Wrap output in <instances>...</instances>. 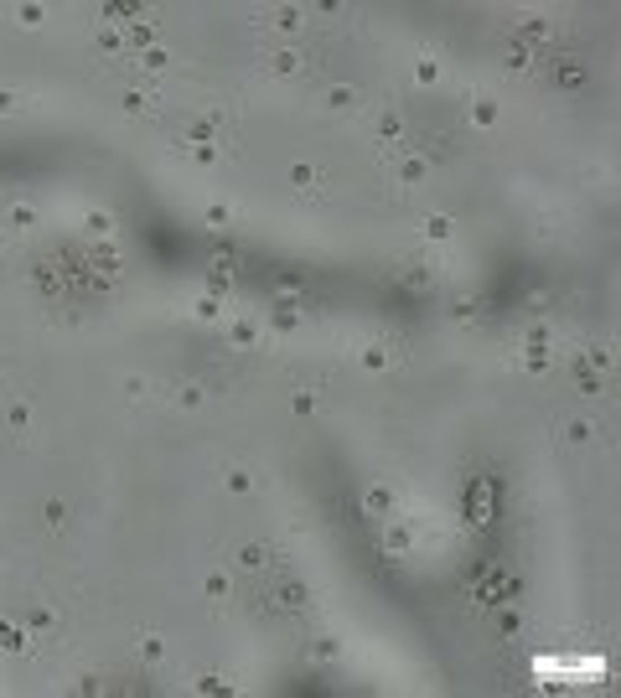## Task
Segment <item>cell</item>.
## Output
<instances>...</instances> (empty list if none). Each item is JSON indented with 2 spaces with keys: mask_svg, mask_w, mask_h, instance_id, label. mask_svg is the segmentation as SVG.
Masks as SVG:
<instances>
[{
  "mask_svg": "<svg viewBox=\"0 0 621 698\" xmlns=\"http://www.w3.org/2000/svg\"><path fill=\"white\" fill-rule=\"evenodd\" d=\"M378 543H383V554L389 559H410L414 554V543H419V533H414V523L410 517H383V533H378Z\"/></svg>",
  "mask_w": 621,
  "mask_h": 698,
  "instance_id": "1",
  "label": "cell"
},
{
  "mask_svg": "<svg viewBox=\"0 0 621 698\" xmlns=\"http://www.w3.org/2000/svg\"><path fill=\"white\" fill-rule=\"evenodd\" d=\"M523 372H549L554 368V352H549V331H528L523 336V357H518Z\"/></svg>",
  "mask_w": 621,
  "mask_h": 698,
  "instance_id": "2",
  "label": "cell"
},
{
  "mask_svg": "<svg viewBox=\"0 0 621 698\" xmlns=\"http://www.w3.org/2000/svg\"><path fill=\"white\" fill-rule=\"evenodd\" d=\"M166 404H171V409H186V414L207 409V383H197V378H186V383H171V389H166Z\"/></svg>",
  "mask_w": 621,
  "mask_h": 698,
  "instance_id": "3",
  "label": "cell"
},
{
  "mask_svg": "<svg viewBox=\"0 0 621 698\" xmlns=\"http://www.w3.org/2000/svg\"><path fill=\"white\" fill-rule=\"evenodd\" d=\"M393 357H399V352H393L389 342H363V347H357V368L368 372V378H378V372L393 368Z\"/></svg>",
  "mask_w": 621,
  "mask_h": 698,
  "instance_id": "4",
  "label": "cell"
},
{
  "mask_svg": "<svg viewBox=\"0 0 621 698\" xmlns=\"http://www.w3.org/2000/svg\"><path fill=\"white\" fill-rule=\"evenodd\" d=\"M363 513L368 517H393L399 513V492H393L389 481H373L368 492H363Z\"/></svg>",
  "mask_w": 621,
  "mask_h": 698,
  "instance_id": "5",
  "label": "cell"
},
{
  "mask_svg": "<svg viewBox=\"0 0 621 698\" xmlns=\"http://www.w3.org/2000/svg\"><path fill=\"white\" fill-rule=\"evenodd\" d=\"M393 182H399V186H425V182H430V161H425L419 150L399 156V161H393Z\"/></svg>",
  "mask_w": 621,
  "mask_h": 698,
  "instance_id": "6",
  "label": "cell"
},
{
  "mask_svg": "<svg viewBox=\"0 0 621 698\" xmlns=\"http://www.w3.org/2000/svg\"><path fill=\"white\" fill-rule=\"evenodd\" d=\"M342 652H347V641L337 637V631H321V637H310L306 658L316 662V667H331V662H342Z\"/></svg>",
  "mask_w": 621,
  "mask_h": 698,
  "instance_id": "7",
  "label": "cell"
},
{
  "mask_svg": "<svg viewBox=\"0 0 621 698\" xmlns=\"http://www.w3.org/2000/svg\"><path fill=\"white\" fill-rule=\"evenodd\" d=\"M321 103H327L331 114H357V103H363V88H357V83H331L327 94H321Z\"/></svg>",
  "mask_w": 621,
  "mask_h": 698,
  "instance_id": "8",
  "label": "cell"
},
{
  "mask_svg": "<svg viewBox=\"0 0 621 698\" xmlns=\"http://www.w3.org/2000/svg\"><path fill=\"white\" fill-rule=\"evenodd\" d=\"M373 135H378V145H404V135H410V130H404V114H399V109H378V114H373Z\"/></svg>",
  "mask_w": 621,
  "mask_h": 698,
  "instance_id": "9",
  "label": "cell"
},
{
  "mask_svg": "<svg viewBox=\"0 0 621 698\" xmlns=\"http://www.w3.org/2000/svg\"><path fill=\"white\" fill-rule=\"evenodd\" d=\"M321 186H327V176H321V166H316V161H295V166H290V192L316 197Z\"/></svg>",
  "mask_w": 621,
  "mask_h": 698,
  "instance_id": "10",
  "label": "cell"
},
{
  "mask_svg": "<svg viewBox=\"0 0 621 698\" xmlns=\"http://www.w3.org/2000/svg\"><path fill=\"white\" fill-rule=\"evenodd\" d=\"M301 73H306V52H295V47L269 52V78H301Z\"/></svg>",
  "mask_w": 621,
  "mask_h": 698,
  "instance_id": "11",
  "label": "cell"
},
{
  "mask_svg": "<svg viewBox=\"0 0 621 698\" xmlns=\"http://www.w3.org/2000/svg\"><path fill=\"white\" fill-rule=\"evenodd\" d=\"M419 238H425V244H451L455 218L451 212H425V218H419Z\"/></svg>",
  "mask_w": 621,
  "mask_h": 698,
  "instance_id": "12",
  "label": "cell"
},
{
  "mask_svg": "<svg viewBox=\"0 0 621 698\" xmlns=\"http://www.w3.org/2000/svg\"><path fill=\"white\" fill-rule=\"evenodd\" d=\"M233 569H238V575H265L269 549L265 543H238V549H233Z\"/></svg>",
  "mask_w": 621,
  "mask_h": 698,
  "instance_id": "13",
  "label": "cell"
},
{
  "mask_svg": "<svg viewBox=\"0 0 621 698\" xmlns=\"http://www.w3.org/2000/svg\"><path fill=\"white\" fill-rule=\"evenodd\" d=\"M306 5H274V16H269V26L280 31V37H301L306 31Z\"/></svg>",
  "mask_w": 621,
  "mask_h": 698,
  "instance_id": "14",
  "label": "cell"
},
{
  "mask_svg": "<svg viewBox=\"0 0 621 698\" xmlns=\"http://www.w3.org/2000/svg\"><path fill=\"white\" fill-rule=\"evenodd\" d=\"M186 316H192V321H202V327H212V321H223V295H212V290H202V295H192V300H186Z\"/></svg>",
  "mask_w": 621,
  "mask_h": 698,
  "instance_id": "15",
  "label": "cell"
},
{
  "mask_svg": "<svg viewBox=\"0 0 621 698\" xmlns=\"http://www.w3.org/2000/svg\"><path fill=\"white\" fill-rule=\"evenodd\" d=\"M5 228H11V233H37V228H41V207L37 202H11V207H5Z\"/></svg>",
  "mask_w": 621,
  "mask_h": 698,
  "instance_id": "16",
  "label": "cell"
},
{
  "mask_svg": "<svg viewBox=\"0 0 621 698\" xmlns=\"http://www.w3.org/2000/svg\"><path fill=\"white\" fill-rule=\"evenodd\" d=\"M120 103H124V114H130V120H150V114L161 109V99H156L150 88H124Z\"/></svg>",
  "mask_w": 621,
  "mask_h": 698,
  "instance_id": "17",
  "label": "cell"
},
{
  "mask_svg": "<svg viewBox=\"0 0 621 698\" xmlns=\"http://www.w3.org/2000/svg\"><path fill=\"white\" fill-rule=\"evenodd\" d=\"M21 626L32 631V641H47L52 631H58V611H52V605H32V611L21 616Z\"/></svg>",
  "mask_w": 621,
  "mask_h": 698,
  "instance_id": "18",
  "label": "cell"
},
{
  "mask_svg": "<svg viewBox=\"0 0 621 698\" xmlns=\"http://www.w3.org/2000/svg\"><path fill=\"white\" fill-rule=\"evenodd\" d=\"M32 419H37L32 398H11V404H5V430L16 434V440H26V434H32Z\"/></svg>",
  "mask_w": 621,
  "mask_h": 698,
  "instance_id": "19",
  "label": "cell"
},
{
  "mask_svg": "<svg viewBox=\"0 0 621 698\" xmlns=\"http://www.w3.org/2000/svg\"><path fill=\"white\" fill-rule=\"evenodd\" d=\"M32 647V631L21 621H0V658H21Z\"/></svg>",
  "mask_w": 621,
  "mask_h": 698,
  "instance_id": "20",
  "label": "cell"
},
{
  "mask_svg": "<svg viewBox=\"0 0 621 698\" xmlns=\"http://www.w3.org/2000/svg\"><path fill=\"white\" fill-rule=\"evenodd\" d=\"M114 228H120V218H114V212H109V207H88V212H83V233H88V238H114Z\"/></svg>",
  "mask_w": 621,
  "mask_h": 698,
  "instance_id": "21",
  "label": "cell"
},
{
  "mask_svg": "<svg viewBox=\"0 0 621 698\" xmlns=\"http://www.w3.org/2000/svg\"><path fill=\"white\" fill-rule=\"evenodd\" d=\"M559 440H564V445H575V451H585V445L596 440V425H590L585 414H575V419H564V425H559Z\"/></svg>",
  "mask_w": 621,
  "mask_h": 698,
  "instance_id": "22",
  "label": "cell"
},
{
  "mask_svg": "<svg viewBox=\"0 0 621 698\" xmlns=\"http://www.w3.org/2000/svg\"><path fill=\"white\" fill-rule=\"evenodd\" d=\"M466 120H472V130H497V99L472 94V103H466Z\"/></svg>",
  "mask_w": 621,
  "mask_h": 698,
  "instance_id": "23",
  "label": "cell"
},
{
  "mask_svg": "<svg viewBox=\"0 0 621 698\" xmlns=\"http://www.w3.org/2000/svg\"><path fill=\"white\" fill-rule=\"evenodd\" d=\"M124 47H130V52H150V47H161V31H156V21H135V26L124 31Z\"/></svg>",
  "mask_w": 621,
  "mask_h": 698,
  "instance_id": "24",
  "label": "cell"
},
{
  "mask_svg": "<svg viewBox=\"0 0 621 698\" xmlns=\"http://www.w3.org/2000/svg\"><path fill=\"white\" fill-rule=\"evenodd\" d=\"M192 694L233 698V694H238V683H233V678H223V673H197V678H192Z\"/></svg>",
  "mask_w": 621,
  "mask_h": 698,
  "instance_id": "25",
  "label": "cell"
},
{
  "mask_svg": "<svg viewBox=\"0 0 621 698\" xmlns=\"http://www.w3.org/2000/svg\"><path fill=\"white\" fill-rule=\"evenodd\" d=\"M135 652H140L145 667H161L166 662V637L161 631H140V637H135Z\"/></svg>",
  "mask_w": 621,
  "mask_h": 698,
  "instance_id": "26",
  "label": "cell"
},
{
  "mask_svg": "<svg viewBox=\"0 0 621 698\" xmlns=\"http://www.w3.org/2000/svg\"><path fill=\"white\" fill-rule=\"evenodd\" d=\"M94 52H99V58H120V52H124V31L99 21V26H94Z\"/></svg>",
  "mask_w": 621,
  "mask_h": 698,
  "instance_id": "27",
  "label": "cell"
},
{
  "mask_svg": "<svg viewBox=\"0 0 621 698\" xmlns=\"http://www.w3.org/2000/svg\"><path fill=\"white\" fill-rule=\"evenodd\" d=\"M440 78H446L440 58H435V52H419V58H414V88H435Z\"/></svg>",
  "mask_w": 621,
  "mask_h": 698,
  "instance_id": "28",
  "label": "cell"
},
{
  "mask_svg": "<svg viewBox=\"0 0 621 698\" xmlns=\"http://www.w3.org/2000/svg\"><path fill=\"white\" fill-rule=\"evenodd\" d=\"M301 321H306V310H301V306H290V300H280V306H274V316H269L274 336H290V331H301Z\"/></svg>",
  "mask_w": 621,
  "mask_h": 698,
  "instance_id": "29",
  "label": "cell"
},
{
  "mask_svg": "<svg viewBox=\"0 0 621 698\" xmlns=\"http://www.w3.org/2000/svg\"><path fill=\"white\" fill-rule=\"evenodd\" d=\"M228 347H259V321L233 316V321H228Z\"/></svg>",
  "mask_w": 621,
  "mask_h": 698,
  "instance_id": "30",
  "label": "cell"
},
{
  "mask_svg": "<svg viewBox=\"0 0 621 698\" xmlns=\"http://www.w3.org/2000/svg\"><path fill=\"white\" fill-rule=\"evenodd\" d=\"M68 517H73V507H68L62 497H47V502H41V528H47V533H62Z\"/></svg>",
  "mask_w": 621,
  "mask_h": 698,
  "instance_id": "31",
  "label": "cell"
},
{
  "mask_svg": "<svg viewBox=\"0 0 621 698\" xmlns=\"http://www.w3.org/2000/svg\"><path fill=\"white\" fill-rule=\"evenodd\" d=\"M534 62H538V52L523 47V41H508V47H502V67H508V73H528Z\"/></svg>",
  "mask_w": 621,
  "mask_h": 698,
  "instance_id": "32",
  "label": "cell"
},
{
  "mask_svg": "<svg viewBox=\"0 0 621 698\" xmlns=\"http://www.w3.org/2000/svg\"><path fill=\"white\" fill-rule=\"evenodd\" d=\"M321 414V393L316 389H295L290 393V419H316Z\"/></svg>",
  "mask_w": 621,
  "mask_h": 698,
  "instance_id": "33",
  "label": "cell"
},
{
  "mask_svg": "<svg viewBox=\"0 0 621 698\" xmlns=\"http://www.w3.org/2000/svg\"><path fill=\"white\" fill-rule=\"evenodd\" d=\"M202 595L212 600V605H228V600H233V575H223V569H212V575L202 579Z\"/></svg>",
  "mask_w": 621,
  "mask_h": 698,
  "instance_id": "34",
  "label": "cell"
},
{
  "mask_svg": "<svg viewBox=\"0 0 621 698\" xmlns=\"http://www.w3.org/2000/svg\"><path fill=\"white\" fill-rule=\"evenodd\" d=\"M223 492L228 497H254V471H248V466H228V471H223Z\"/></svg>",
  "mask_w": 621,
  "mask_h": 698,
  "instance_id": "35",
  "label": "cell"
},
{
  "mask_svg": "<svg viewBox=\"0 0 621 698\" xmlns=\"http://www.w3.org/2000/svg\"><path fill=\"white\" fill-rule=\"evenodd\" d=\"M11 21H16L21 31H37L41 21H47V5H37V0H21V5H11Z\"/></svg>",
  "mask_w": 621,
  "mask_h": 698,
  "instance_id": "36",
  "label": "cell"
},
{
  "mask_svg": "<svg viewBox=\"0 0 621 698\" xmlns=\"http://www.w3.org/2000/svg\"><path fill=\"white\" fill-rule=\"evenodd\" d=\"M202 218L212 233H223V228H233V202H223V197H212V202L202 207Z\"/></svg>",
  "mask_w": 621,
  "mask_h": 698,
  "instance_id": "37",
  "label": "cell"
},
{
  "mask_svg": "<svg viewBox=\"0 0 621 698\" xmlns=\"http://www.w3.org/2000/svg\"><path fill=\"white\" fill-rule=\"evenodd\" d=\"M575 389L585 393V398H600V389H606V372L585 368V362H575Z\"/></svg>",
  "mask_w": 621,
  "mask_h": 698,
  "instance_id": "38",
  "label": "cell"
},
{
  "mask_svg": "<svg viewBox=\"0 0 621 698\" xmlns=\"http://www.w3.org/2000/svg\"><path fill=\"white\" fill-rule=\"evenodd\" d=\"M176 156H186L192 166H218V156H223V145H176Z\"/></svg>",
  "mask_w": 621,
  "mask_h": 698,
  "instance_id": "39",
  "label": "cell"
},
{
  "mask_svg": "<svg viewBox=\"0 0 621 698\" xmlns=\"http://www.w3.org/2000/svg\"><path fill=\"white\" fill-rule=\"evenodd\" d=\"M166 67H171V47H150V52H140V73H150V78H161Z\"/></svg>",
  "mask_w": 621,
  "mask_h": 698,
  "instance_id": "40",
  "label": "cell"
},
{
  "mask_svg": "<svg viewBox=\"0 0 621 698\" xmlns=\"http://www.w3.org/2000/svg\"><path fill=\"white\" fill-rule=\"evenodd\" d=\"M182 145H218V124H212V120H192V124H186V135H182Z\"/></svg>",
  "mask_w": 621,
  "mask_h": 698,
  "instance_id": "41",
  "label": "cell"
},
{
  "mask_svg": "<svg viewBox=\"0 0 621 698\" xmlns=\"http://www.w3.org/2000/svg\"><path fill=\"white\" fill-rule=\"evenodd\" d=\"M585 78H590V73H585V67H580V62H559V73H554V83L559 88H585Z\"/></svg>",
  "mask_w": 621,
  "mask_h": 698,
  "instance_id": "42",
  "label": "cell"
},
{
  "mask_svg": "<svg viewBox=\"0 0 621 698\" xmlns=\"http://www.w3.org/2000/svg\"><path fill=\"white\" fill-rule=\"evenodd\" d=\"M207 290H212V295H228V290H233V269H228V259H218V264H212Z\"/></svg>",
  "mask_w": 621,
  "mask_h": 698,
  "instance_id": "43",
  "label": "cell"
},
{
  "mask_svg": "<svg viewBox=\"0 0 621 698\" xmlns=\"http://www.w3.org/2000/svg\"><path fill=\"white\" fill-rule=\"evenodd\" d=\"M145 398H150V383H145L140 372H130L124 378V404H145Z\"/></svg>",
  "mask_w": 621,
  "mask_h": 698,
  "instance_id": "44",
  "label": "cell"
},
{
  "mask_svg": "<svg viewBox=\"0 0 621 698\" xmlns=\"http://www.w3.org/2000/svg\"><path fill=\"white\" fill-rule=\"evenodd\" d=\"M399 285H410V290H425V285H430V264H404V274H399Z\"/></svg>",
  "mask_w": 621,
  "mask_h": 698,
  "instance_id": "45",
  "label": "cell"
},
{
  "mask_svg": "<svg viewBox=\"0 0 621 698\" xmlns=\"http://www.w3.org/2000/svg\"><path fill=\"white\" fill-rule=\"evenodd\" d=\"M306 585H285V590H280V605H285V611H306Z\"/></svg>",
  "mask_w": 621,
  "mask_h": 698,
  "instance_id": "46",
  "label": "cell"
},
{
  "mask_svg": "<svg viewBox=\"0 0 621 698\" xmlns=\"http://www.w3.org/2000/svg\"><path fill=\"white\" fill-rule=\"evenodd\" d=\"M492 626H497V637L508 641V637H518V631H523V616H518V611H502V616H497Z\"/></svg>",
  "mask_w": 621,
  "mask_h": 698,
  "instance_id": "47",
  "label": "cell"
},
{
  "mask_svg": "<svg viewBox=\"0 0 621 698\" xmlns=\"http://www.w3.org/2000/svg\"><path fill=\"white\" fill-rule=\"evenodd\" d=\"M11 114H21V94L0 88V120H11Z\"/></svg>",
  "mask_w": 621,
  "mask_h": 698,
  "instance_id": "48",
  "label": "cell"
},
{
  "mask_svg": "<svg viewBox=\"0 0 621 698\" xmlns=\"http://www.w3.org/2000/svg\"><path fill=\"white\" fill-rule=\"evenodd\" d=\"M73 694H104V678L99 673H83V678L73 683Z\"/></svg>",
  "mask_w": 621,
  "mask_h": 698,
  "instance_id": "49",
  "label": "cell"
},
{
  "mask_svg": "<svg viewBox=\"0 0 621 698\" xmlns=\"http://www.w3.org/2000/svg\"><path fill=\"white\" fill-rule=\"evenodd\" d=\"M476 316H482L476 300H461V306H455V321H466V327H476Z\"/></svg>",
  "mask_w": 621,
  "mask_h": 698,
  "instance_id": "50",
  "label": "cell"
},
{
  "mask_svg": "<svg viewBox=\"0 0 621 698\" xmlns=\"http://www.w3.org/2000/svg\"><path fill=\"white\" fill-rule=\"evenodd\" d=\"M0 383H5V368H0Z\"/></svg>",
  "mask_w": 621,
  "mask_h": 698,
  "instance_id": "51",
  "label": "cell"
}]
</instances>
